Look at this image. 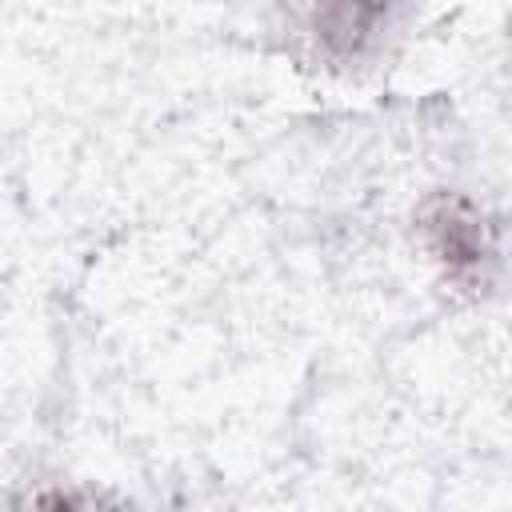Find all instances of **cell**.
Here are the masks:
<instances>
[{
	"label": "cell",
	"mask_w": 512,
	"mask_h": 512,
	"mask_svg": "<svg viewBox=\"0 0 512 512\" xmlns=\"http://www.w3.org/2000/svg\"><path fill=\"white\" fill-rule=\"evenodd\" d=\"M416 232L452 280H476L496 260V228L460 192H432L416 204Z\"/></svg>",
	"instance_id": "obj_1"
},
{
	"label": "cell",
	"mask_w": 512,
	"mask_h": 512,
	"mask_svg": "<svg viewBox=\"0 0 512 512\" xmlns=\"http://www.w3.org/2000/svg\"><path fill=\"white\" fill-rule=\"evenodd\" d=\"M396 0H312L304 28L328 64H360L388 32Z\"/></svg>",
	"instance_id": "obj_2"
}]
</instances>
